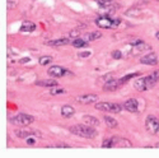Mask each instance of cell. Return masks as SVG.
Segmentation results:
<instances>
[{
	"mask_svg": "<svg viewBox=\"0 0 159 158\" xmlns=\"http://www.w3.org/2000/svg\"><path fill=\"white\" fill-rule=\"evenodd\" d=\"M60 112H61V116L64 118H70L75 115V109L73 106H70V105H64L60 110Z\"/></svg>",
	"mask_w": 159,
	"mask_h": 158,
	"instance_id": "5bb4252c",
	"label": "cell"
},
{
	"mask_svg": "<svg viewBox=\"0 0 159 158\" xmlns=\"http://www.w3.org/2000/svg\"><path fill=\"white\" fill-rule=\"evenodd\" d=\"M64 93H66V91L64 88H60L59 86L50 88V95L51 96H57V95H64Z\"/></svg>",
	"mask_w": 159,
	"mask_h": 158,
	"instance_id": "4316f807",
	"label": "cell"
},
{
	"mask_svg": "<svg viewBox=\"0 0 159 158\" xmlns=\"http://www.w3.org/2000/svg\"><path fill=\"white\" fill-rule=\"evenodd\" d=\"M70 148V146H68V144H56V146H48V148Z\"/></svg>",
	"mask_w": 159,
	"mask_h": 158,
	"instance_id": "f546056e",
	"label": "cell"
},
{
	"mask_svg": "<svg viewBox=\"0 0 159 158\" xmlns=\"http://www.w3.org/2000/svg\"><path fill=\"white\" fill-rule=\"evenodd\" d=\"M134 87L136 91L139 92H145V91H148V87H147V83H145L144 81V78H139L136 79V81L134 82Z\"/></svg>",
	"mask_w": 159,
	"mask_h": 158,
	"instance_id": "ac0fdd59",
	"label": "cell"
},
{
	"mask_svg": "<svg viewBox=\"0 0 159 158\" xmlns=\"http://www.w3.org/2000/svg\"><path fill=\"white\" fill-rule=\"evenodd\" d=\"M52 61H54V58L51 55H43L38 59V64L41 65V67H46L48 64H52Z\"/></svg>",
	"mask_w": 159,
	"mask_h": 158,
	"instance_id": "7402d4cb",
	"label": "cell"
},
{
	"mask_svg": "<svg viewBox=\"0 0 159 158\" xmlns=\"http://www.w3.org/2000/svg\"><path fill=\"white\" fill-rule=\"evenodd\" d=\"M47 74H48L51 78L57 79V78H62V77H65L66 74H71V73H70L68 69L60 67V65H52V67H50V68L47 69Z\"/></svg>",
	"mask_w": 159,
	"mask_h": 158,
	"instance_id": "8992f818",
	"label": "cell"
},
{
	"mask_svg": "<svg viewBox=\"0 0 159 158\" xmlns=\"http://www.w3.org/2000/svg\"><path fill=\"white\" fill-rule=\"evenodd\" d=\"M31 61V59L30 58H24V59H22L20 60V64H24V63H30Z\"/></svg>",
	"mask_w": 159,
	"mask_h": 158,
	"instance_id": "d6a6232c",
	"label": "cell"
},
{
	"mask_svg": "<svg viewBox=\"0 0 159 158\" xmlns=\"http://www.w3.org/2000/svg\"><path fill=\"white\" fill-rule=\"evenodd\" d=\"M116 147H132V144L130 140L120 138V137H116Z\"/></svg>",
	"mask_w": 159,
	"mask_h": 158,
	"instance_id": "cb8c5ba5",
	"label": "cell"
},
{
	"mask_svg": "<svg viewBox=\"0 0 159 158\" xmlns=\"http://www.w3.org/2000/svg\"><path fill=\"white\" fill-rule=\"evenodd\" d=\"M36 27H37L36 23H33V22H31V21H23L19 31L23 32V33H31V32H33V31L36 30Z\"/></svg>",
	"mask_w": 159,
	"mask_h": 158,
	"instance_id": "4fadbf2b",
	"label": "cell"
},
{
	"mask_svg": "<svg viewBox=\"0 0 159 158\" xmlns=\"http://www.w3.org/2000/svg\"><path fill=\"white\" fill-rule=\"evenodd\" d=\"M71 45H73L75 49H83V47H87L89 44H88V41H85L84 38L76 37V38H74L73 41H71Z\"/></svg>",
	"mask_w": 159,
	"mask_h": 158,
	"instance_id": "ffe728a7",
	"label": "cell"
},
{
	"mask_svg": "<svg viewBox=\"0 0 159 158\" xmlns=\"http://www.w3.org/2000/svg\"><path fill=\"white\" fill-rule=\"evenodd\" d=\"M37 87H45V88H52L59 86L57 81L55 78H50V79H41V81H36L34 83Z\"/></svg>",
	"mask_w": 159,
	"mask_h": 158,
	"instance_id": "7c38bea8",
	"label": "cell"
},
{
	"mask_svg": "<svg viewBox=\"0 0 159 158\" xmlns=\"http://www.w3.org/2000/svg\"><path fill=\"white\" fill-rule=\"evenodd\" d=\"M145 128L150 134L155 135L159 131V118L154 115H148L145 118Z\"/></svg>",
	"mask_w": 159,
	"mask_h": 158,
	"instance_id": "5b68a950",
	"label": "cell"
},
{
	"mask_svg": "<svg viewBox=\"0 0 159 158\" xmlns=\"http://www.w3.org/2000/svg\"><path fill=\"white\" fill-rule=\"evenodd\" d=\"M140 74H141V73H139V72H136V73H129V74L124 75L122 78H120V82H121L122 84H125V83H127L129 81H131V79H134V78L139 77Z\"/></svg>",
	"mask_w": 159,
	"mask_h": 158,
	"instance_id": "d4e9b609",
	"label": "cell"
},
{
	"mask_svg": "<svg viewBox=\"0 0 159 158\" xmlns=\"http://www.w3.org/2000/svg\"><path fill=\"white\" fill-rule=\"evenodd\" d=\"M94 109H97L98 111H103V112H111V114H120L124 107L120 103H115V102H96L94 103Z\"/></svg>",
	"mask_w": 159,
	"mask_h": 158,
	"instance_id": "3957f363",
	"label": "cell"
},
{
	"mask_svg": "<svg viewBox=\"0 0 159 158\" xmlns=\"http://www.w3.org/2000/svg\"><path fill=\"white\" fill-rule=\"evenodd\" d=\"M140 63L144 65H150V67H154V65L158 64V56L155 52H149V54H145L144 56L140 58Z\"/></svg>",
	"mask_w": 159,
	"mask_h": 158,
	"instance_id": "30bf717a",
	"label": "cell"
},
{
	"mask_svg": "<svg viewBox=\"0 0 159 158\" xmlns=\"http://www.w3.org/2000/svg\"><path fill=\"white\" fill-rule=\"evenodd\" d=\"M9 121L13 123L14 125L20 126V128H25V126H28V125L34 123V117L32 115H28V114H18L17 116L10 118Z\"/></svg>",
	"mask_w": 159,
	"mask_h": 158,
	"instance_id": "277c9868",
	"label": "cell"
},
{
	"mask_svg": "<svg viewBox=\"0 0 159 158\" xmlns=\"http://www.w3.org/2000/svg\"><path fill=\"white\" fill-rule=\"evenodd\" d=\"M124 110L131 112V114H138L139 112V102L135 98H129L122 103Z\"/></svg>",
	"mask_w": 159,
	"mask_h": 158,
	"instance_id": "ba28073f",
	"label": "cell"
},
{
	"mask_svg": "<svg viewBox=\"0 0 159 158\" xmlns=\"http://www.w3.org/2000/svg\"><path fill=\"white\" fill-rule=\"evenodd\" d=\"M70 44L69 38H57V40H52V41H48L47 45L52 46V47H60V46H66Z\"/></svg>",
	"mask_w": 159,
	"mask_h": 158,
	"instance_id": "9a60e30c",
	"label": "cell"
},
{
	"mask_svg": "<svg viewBox=\"0 0 159 158\" xmlns=\"http://www.w3.org/2000/svg\"><path fill=\"white\" fill-rule=\"evenodd\" d=\"M155 38H157L158 41H159V31H158V32H155Z\"/></svg>",
	"mask_w": 159,
	"mask_h": 158,
	"instance_id": "e575fe53",
	"label": "cell"
},
{
	"mask_svg": "<svg viewBox=\"0 0 159 158\" xmlns=\"http://www.w3.org/2000/svg\"><path fill=\"white\" fill-rule=\"evenodd\" d=\"M121 86H122V83L120 82V79L112 78V79H110V81L104 82L103 91H106V92H115V91H117L118 88H120Z\"/></svg>",
	"mask_w": 159,
	"mask_h": 158,
	"instance_id": "9c48e42d",
	"label": "cell"
},
{
	"mask_svg": "<svg viewBox=\"0 0 159 158\" xmlns=\"http://www.w3.org/2000/svg\"><path fill=\"white\" fill-rule=\"evenodd\" d=\"M144 81H145V83H147L148 89H150V88L159 81V70H155V72L150 73L149 75L144 77Z\"/></svg>",
	"mask_w": 159,
	"mask_h": 158,
	"instance_id": "8fae6325",
	"label": "cell"
},
{
	"mask_svg": "<svg viewBox=\"0 0 159 158\" xmlns=\"http://www.w3.org/2000/svg\"><path fill=\"white\" fill-rule=\"evenodd\" d=\"M27 144H28V146H34V144H36V140H34V138H27Z\"/></svg>",
	"mask_w": 159,
	"mask_h": 158,
	"instance_id": "4dcf8cb0",
	"label": "cell"
},
{
	"mask_svg": "<svg viewBox=\"0 0 159 158\" xmlns=\"http://www.w3.org/2000/svg\"><path fill=\"white\" fill-rule=\"evenodd\" d=\"M69 131L71 134L79 137V138H84V139H94L98 135V131L94 129V126H90L88 124H78L74 126L69 128Z\"/></svg>",
	"mask_w": 159,
	"mask_h": 158,
	"instance_id": "6da1fadb",
	"label": "cell"
},
{
	"mask_svg": "<svg viewBox=\"0 0 159 158\" xmlns=\"http://www.w3.org/2000/svg\"><path fill=\"white\" fill-rule=\"evenodd\" d=\"M94 3H97V5L99 8H104V9L113 8V3L111 0H94Z\"/></svg>",
	"mask_w": 159,
	"mask_h": 158,
	"instance_id": "603a6c76",
	"label": "cell"
},
{
	"mask_svg": "<svg viewBox=\"0 0 159 158\" xmlns=\"http://www.w3.org/2000/svg\"><path fill=\"white\" fill-rule=\"evenodd\" d=\"M92 55V52L90 51H84V52H79L78 56L79 58H82V59H85V58H89Z\"/></svg>",
	"mask_w": 159,
	"mask_h": 158,
	"instance_id": "f1b7e54d",
	"label": "cell"
},
{
	"mask_svg": "<svg viewBox=\"0 0 159 158\" xmlns=\"http://www.w3.org/2000/svg\"><path fill=\"white\" fill-rule=\"evenodd\" d=\"M102 37V33L99 31H94V32H88L84 35V40L88 42H92V41H96V40H99Z\"/></svg>",
	"mask_w": 159,
	"mask_h": 158,
	"instance_id": "2e32d148",
	"label": "cell"
},
{
	"mask_svg": "<svg viewBox=\"0 0 159 158\" xmlns=\"http://www.w3.org/2000/svg\"><path fill=\"white\" fill-rule=\"evenodd\" d=\"M103 120H104V124L107 125L110 129H115V128L118 126V123H117V120H116L115 117H111L108 115H104L103 116Z\"/></svg>",
	"mask_w": 159,
	"mask_h": 158,
	"instance_id": "d6986e66",
	"label": "cell"
},
{
	"mask_svg": "<svg viewBox=\"0 0 159 158\" xmlns=\"http://www.w3.org/2000/svg\"><path fill=\"white\" fill-rule=\"evenodd\" d=\"M94 23H96L97 27H99L102 30H115V28H117L118 26H120L121 19H118V18L113 19L110 16L106 14V16H99L98 18H96Z\"/></svg>",
	"mask_w": 159,
	"mask_h": 158,
	"instance_id": "7a4b0ae2",
	"label": "cell"
},
{
	"mask_svg": "<svg viewBox=\"0 0 159 158\" xmlns=\"http://www.w3.org/2000/svg\"><path fill=\"white\" fill-rule=\"evenodd\" d=\"M75 102L80 103V105H92L98 102V96L93 95V93H87V95H79L75 98Z\"/></svg>",
	"mask_w": 159,
	"mask_h": 158,
	"instance_id": "52a82bcc",
	"label": "cell"
},
{
	"mask_svg": "<svg viewBox=\"0 0 159 158\" xmlns=\"http://www.w3.org/2000/svg\"><path fill=\"white\" fill-rule=\"evenodd\" d=\"M78 35H79V32H78V31H71V32L69 33V36H70V37H75V38L78 37Z\"/></svg>",
	"mask_w": 159,
	"mask_h": 158,
	"instance_id": "1f68e13d",
	"label": "cell"
},
{
	"mask_svg": "<svg viewBox=\"0 0 159 158\" xmlns=\"http://www.w3.org/2000/svg\"><path fill=\"white\" fill-rule=\"evenodd\" d=\"M13 7H16V4H13ZM8 9L9 10L11 9V2H10V0H8Z\"/></svg>",
	"mask_w": 159,
	"mask_h": 158,
	"instance_id": "836d02e7",
	"label": "cell"
},
{
	"mask_svg": "<svg viewBox=\"0 0 159 158\" xmlns=\"http://www.w3.org/2000/svg\"><path fill=\"white\" fill-rule=\"evenodd\" d=\"M112 58H113L115 60H120V59H122V52H121L120 50H115V51H112Z\"/></svg>",
	"mask_w": 159,
	"mask_h": 158,
	"instance_id": "83f0119b",
	"label": "cell"
},
{
	"mask_svg": "<svg viewBox=\"0 0 159 158\" xmlns=\"http://www.w3.org/2000/svg\"><path fill=\"white\" fill-rule=\"evenodd\" d=\"M16 134H17V137H18V138H20V139H27V138H30V137H33V134H34V131H25V130H17V131H16Z\"/></svg>",
	"mask_w": 159,
	"mask_h": 158,
	"instance_id": "484cf974",
	"label": "cell"
},
{
	"mask_svg": "<svg viewBox=\"0 0 159 158\" xmlns=\"http://www.w3.org/2000/svg\"><path fill=\"white\" fill-rule=\"evenodd\" d=\"M102 147L103 148H113L116 147V137H111V138H107L102 142Z\"/></svg>",
	"mask_w": 159,
	"mask_h": 158,
	"instance_id": "44dd1931",
	"label": "cell"
},
{
	"mask_svg": "<svg viewBox=\"0 0 159 158\" xmlns=\"http://www.w3.org/2000/svg\"><path fill=\"white\" fill-rule=\"evenodd\" d=\"M83 121H84V124H88V125H90V126H99V120L97 117H94V116H90V115H85V116H83Z\"/></svg>",
	"mask_w": 159,
	"mask_h": 158,
	"instance_id": "e0dca14e",
	"label": "cell"
}]
</instances>
